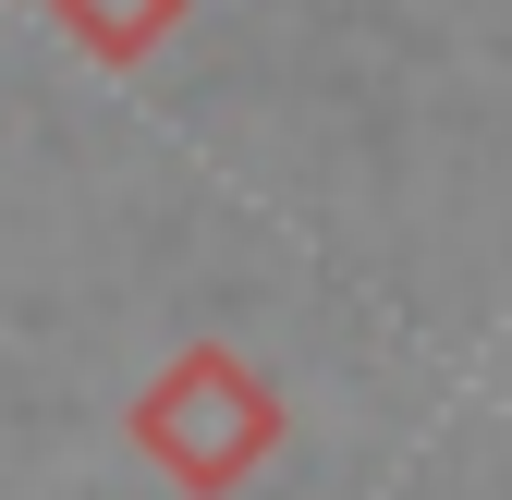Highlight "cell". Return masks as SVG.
Wrapping results in <instances>:
<instances>
[{
    "mask_svg": "<svg viewBox=\"0 0 512 500\" xmlns=\"http://www.w3.org/2000/svg\"><path fill=\"white\" fill-rule=\"evenodd\" d=\"M171 13H183V0H61V25H74L98 61H135V49H147Z\"/></svg>",
    "mask_w": 512,
    "mask_h": 500,
    "instance_id": "cell-1",
    "label": "cell"
}]
</instances>
